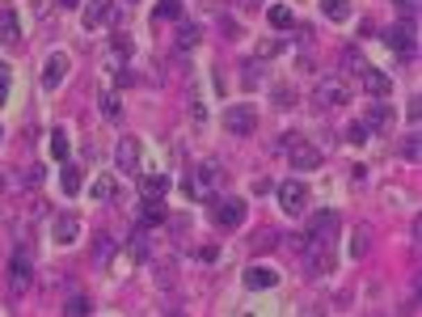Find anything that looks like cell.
Segmentation results:
<instances>
[{
    "mask_svg": "<svg viewBox=\"0 0 422 317\" xmlns=\"http://www.w3.org/2000/svg\"><path fill=\"white\" fill-rule=\"evenodd\" d=\"M321 161H326V156H321V148H316V144H308L304 136H292V140H287V165H292V170L312 174V170H321Z\"/></svg>",
    "mask_w": 422,
    "mask_h": 317,
    "instance_id": "cell-1",
    "label": "cell"
},
{
    "mask_svg": "<svg viewBox=\"0 0 422 317\" xmlns=\"http://www.w3.org/2000/svg\"><path fill=\"white\" fill-rule=\"evenodd\" d=\"M296 245H300V254H304V271H308V275H326V271L334 267V245L312 241V237H300Z\"/></svg>",
    "mask_w": 422,
    "mask_h": 317,
    "instance_id": "cell-2",
    "label": "cell"
},
{
    "mask_svg": "<svg viewBox=\"0 0 422 317\" xmlns=\"http://www.w3.org/2000/svg\"><path fill=\"white\" fill-rule=\"evenodd\" d=\"M414 38H418V26H414L410 17H401V22L389 30V47L397 51L401 64H414V60H418V42H414Z\"/></svg>",
    "mask_w": 422,
    "mask_h": 317,
    "instance_id": "cell-3",
    "label": "cell"
},
{
    "mask_svg": "<svg viewBox=\"0 0 422 317\" xmlns=\"http://www.w3.org/2000/svg\"><path fill=\"white\" fill-rule=\"evenodd\" d=\"M245 199H237V195H224V199H216L211 203V220H216L220 229H241L245 225Z\"/></svg>",
    "mask_w": 422,
    "mask_h": 317,
    "instance_id": "cell-4",
    "label": "cell"
},
{
    "mask_svg": "<svg viewBox=\"0 0 422 317\" xmlns=\"http://www.w3.org/2000/svg\"><path fill=\"white\" fill-rule=\"evenodd\" d=\"M30 284H34V262H30L26 250H17V254L9 258V292H13V296H26Z\"/></svg>",
    "mask_w": 422,
    "mask_h": 317,
    "instance_id": "cell-5",
    "label": "cell"
},
{
    "mask_svg": "<svg viewBox=\"0 0 422 317\" xmlns=\"http://www.w3.org/2000/svg\"><path fill=\"white\" fill-rule=\"evenodd\" d=\"M338 225H342V216L338 211H312V220H308V233L304 237H312V241H326V245H334V237H338Z\"/></svg>",
    "mask_w": 422,
    "mask_h": 317,
    "instance_id": "cell-6",
    "label": "cell"
},
{
    "mask_svg": "<svg viewBox=\"0 0 422 317\" xmlns=\"http://www.w3.org/2000/svg\"><path fill=\"white\" fill-rule=\"evenodd\" d=\"M279 207L287 211V216H300V211L308 207V186H304L300 178L283 182V186H279Z\"/></svg>",
    "mask_w": 422,
    "mask_h": 317,
    "instance_id": "cell-7",
    "label": "cell"
},
{
    "mask_svg": "<svg viewBox=\"0 0 422 317\" xmlns=\"http://www.w3.org/2000/svg\"><path fill=\"white\" fill-rule=\"evenodd\" d=\"M224 127L233 136H249L258 127V111L253 106H224Z\"/></svg>",
    "mask_w": 422,
    "mask_h": 317,
    "instance_id": "cell-8",
    "label": "cell"
},
{
    "mask_svg": "<svg viewBox=\"0 0 422 317\" xmlns=\"http://www.w3.org/2000/svg\"><path fill=\"white\" fill-rule=\"evenodd\" d=\"M115 165H119L123 174H135V170H140V140H135V136H123V140H119Z\"/></svg>",
    "mask_w": 422,
    "mask_h": 317,
    "instance_id": "cell-9",
    "label": "cell"
},
{
    "mask_svg": "<svg viewBox=\"0 0 422 317\" xmlns=\"http://www.w3.org/2000/svg\"><path fill=\"white\" fill-rule=\"evenodd\" d=\"M316 101H321V106H346L351 93H346V85L338 76H326L321 85H316Z\"/></svg>",
    "mask_w": 422,
    "mask_h": 317,
    "instance_id": "cell-10",
    "label": "cell"
},
{
    "mask_svg": "<svg viewBox=\"0 0 422 317\" xmlns=\"http://www.w3.org/2000/svg\"><path fill=\"white\" fill-rule=\"evenodd\" d=\"M17 38H22V17H17V9H13V5H0V42L13 47Z\"/></svg>",
    "mask_w": 422,
    "mask_h": 317,
    "instance_id": "cell-11",
    "label": "cell"
},
{
    "mask_svg": "<svg viewBox=\"0 0 422 317\" xmlns=\"http://www.w3.org/2000/svg\"><path fill=\"white\" fill-rule=\"evenodd\" d=\"M359 81H363V89H367V93L380 97V101L393 93V85H389V76H385L380 68H359Z\"/></svg>",
    "mask_w": 422,
    "mask_h": 317,
    "instance_id": "cell-12",
    "label": "cell"
},
{
    "mask_svg": "<svg viewBox=\"0 0 422 317\" xmlns=\"http://www.w3.org/2000/svg\"><path fill=\"white\" fill-rule=\"evenodd\" d=\"M51 237H56L60 245H72L81 237V220L72 216V211H64V216H56V225H51Z\"/></svg>",
    "mask_w": 422,
    "mask_h": 317,
    "instance_id": "cell-13",
    "label": "cell"
},
{
    "mask_svg": "<svg viewBox=\"0 0 422 317\" xmlns=\"http://www.w3.org/2000/svg\"><path fill=\"white\" fill-rule=\"evenodd\" d=\"M389 123H397L393 106H385L380 97H376L372 106H363V127H389Z\"/></svg>",
    "mask_w": 422,
    "mask_h": 317,
    "instance_id": "cell-14",
    "label": "cell"
},
{
    "mask_svg": "<svg viewBox=\"0 0 422 317\" xmlns=\"http://www.w3.org/2000/svg\"><path fill=\"white\" fill-rule=\"evenodd\" d=\"M64 76H68V56H64V51H56V56L47 60V68H42V85H47V89H56Z\"/></svg>",
    "mask_w": 422,
    "mask_h": 317,
    "instance_id": "cell-15",
    "label": "cell"
},
{
    "mask_svg": "<svg viewBox=\"0 0 422 317\" xmlns=\"http://www.w3.org/2000/svg\"><path fill=\"white\" fill-rule=\"evenodd\" d=\"M110 13H115L110 0H89V5H85V26L89 30L93 26H106V22H110Z\"/></svg>",
    "mask_w": 422,
    "mask_h": 317,
    "instance_id": "cell-16",
    "label": "cell"
},
{
    "mask_svg": "<svg viewBox=\"0 0 422 317\" xmlns=\"http://www.w3.org/2000/svg\"><path fill=\"white\" fill-rule=\"evenodd\" d=\"M275 284H279V275H275L271 267H249V271H245V288H253V292H258V288H275Z\"/></svg>",
    "mask_w": 422,
    "mask_h": 317,
    "instance_id": "cell-17",
    "label": "cell"
},
{
    "mask_svg": "<svg viewBox=\"0 0 422 317\" xmlns=\"http://www.w3.org/2000/svg\"><path fill=\"white\" fill-rule=\"evenodd\" d=\"M60 182H64V195H81V186H85V174H81V165L64 161V174H60Z\"/></svg>",
    "mask_w": 422,
    "mask_h": 317,
    "instance_id": "cell-18",
    "label": "cell"
},
{
    "mask_svg": "<svg viewBox=\"0 0 422 317\" xmlns=\"http://www.w3.org/2000/svg\"><path fill=\"white\" fill-rule=\"evenodd\" d=\"M152 22L161 26V22H182V0H161V5L152 9Z\"/></svg>",
    "mask_w": 422,
    "mask_h": 317,
    "instance_id": "cell-19",
    "label": "cell"
},
{
    "mask_svg": "<svg viewBox=\"0 0 422 317\" xmlns=\"http://www.w3.org/2000/svg\"><path fill=\"white\" fill-rule=\"evenodd\" d=\"M199 38H203V30H199L194 22H178V51H190V47H199Z\"/></svg>",
    "mask_w": 422,
    "mask_h": 317,
    "instance_id": "cell-20",
    "label": "cell"
},
{
    "mask_svg": "<svg viewBox=\"0 0 422 317\" xmlns=\"http://www.w3.org/2000/svg\"><path fill=\"white\" fill-rule=\"evenodd\" d=\"M397 152H401V161H418V152H422V140H418V131H405V136L397 140Z\"/></svg>",
    "mask_w": 422,
    "mask_h": 317,
    "instance_id": "cell-21",
    "label": "cell"
},
{
    "mask_svg": "<svg viewBox=\"0 0 422 317\" xmlns=\"http://www.w3.org/2000/svg\"><path fill=\"white\" fill-rule=\"evenodd\" d=\"M321 13L330 22H351V0H321Z\"/></svg>",
    "mask_w": 422,
    "mask_h": 317,
    "instance_id": "cell-22",
    "label": "cell"
},
{
    "mask_svg": "<svg viewBox=\"0 0 422 317\" xmlns=\"http://www.w3.org/2000/svg\"><path fill=\"white\" fill-rule=\"evenodd\" d=\"M169 216V211H165V199H148L144 195V225H161Z\"/></svg>",
    "mask_w": 422,
    "mask_h": 317,
    "instance_id": "cell-23",
    "label": "cell"
},
{
    "mask_svg": "<svg viewBox=\"0 0 422 317\" xmlns=\"http://www.w3.org/2000/svg\"><path fill=\"white\" fill-rule=\"evenodd\" d=\"M140 186H144V195H148V199H165V190H169V178H165V174H148Z\"/></svg>",
    "mask_w": 422,
    "mask_h": 317,
    "instance_id": "cell-24",
    "label": "cell"
},
{
    "mask_svg": "<svg viewBox=\"0 0 422 317\" xmlns=\"http://www.w3.org/2000/svg\"><path fill=\"white\" fill-rule=\"evenodd\" d=\"M68 152H72L68 131H64V127H56V131H51V156H56V161H68Z\"/></svg>",
    "mask_w": 422,
    "mask_h": 317,
    "instance_id": "cell-25",
    "label": "cell"
},
{
    "mask_svg": "<svg viewBox=\"0 0 422 317\" xmlns=\"http://www.w3.org/2000/svg\"><path fill=\"white\" fill-rule=\"evenodd\" d=\"M127 254H131V258H140V262L148 258V225H140V229L131 233V245H127Z\"/></svg>",
    "mask_w": 422,
    "mask_h": 317,
    "instance_id": "cell-26",
    "label": "cell"
},
{
    "mask_svg": "<svg viewBox=\"0 0 422 317\" xmlns=\"http://www.w3.org/2000/svg\"><path fill=\"white\" fill-rule=\"evenodd\" d=\"M93 199H97V203H110V199H115V178H106V174L93 178Z\"/></svg>",
    "mask_w": 422,
    "mask_h": 317,
    "instance_id": "cell-27",
    "label": "cell"
},
{
    "mask_svg": "<svg viewBox=\"0 0 422 317\" xmlns=\"http://www.w3.org/2000/svg\"><path fill=\"white\" fill-rule=\"evenodd\" d=\"M267 17H271V26H275V30H292V9H287V5H271V9H267Z\"/></svg>",
    "mask_w": 422,
    "mask_h": 317,
    "instance_id": "cell-28",
    "label": "cell"
},
{
    "mask_svg": "<svg viewBox=\"0 0 422 317\" xmlns=\"http://www.w3.org/2000/svg\"><path fill=\"white\" fill-rule=\"evenodd\" d=\"M85 313H89V300H85V296H72V300L64 304V317H85Z\"/></svg>",
    "mask_w": 422,
    "mask_h": 317,
    "instance_id": "cell-29",
    "label": "cell"
},
{
    "mask_svg": "<svg viewBox=\"0 0 422 317\" xmlns=\"http://www.w3.org/2000/svg\"><path fill=\"white\" fill-rule=\"evenodd\" d=\"M367 245H372V237H367V229H359V233H355V241H351V254H355V258H363V254H367Z\"/></svg>",
    "mask_w": 422,
    "mask_h": 317,
    "instance_id": "cell-30",
    "label": "cell"
},
{
    "mask_svg": "<svg viewBox=\"0 0 422 317\" xmlns=\"http://www.w3.org/2000/svg\"><path fill=\"white\" fill-rule=\"evenodd\" d=\"M342 68H346V72H359V68H367V64L359 60V51L351 47V51H342Z\"/></svg>",
    "mask_w": 422,
    "mask_h": 317,
    "instance_id": "cell-31",
    "label": "cell"
},
{
    "mask_svg": "<svg viewBox=\"0 0 422 317\" xmlns=\"http://www.w3.org/2000/svg\"><path fill=\"white\" fill-rule=\"evenodd\" d=\"M367 136H372V127H363V123H351V131H346L351 144H367Z\"/></svg>",
    "mask_w": 422,
    "mask_h": 317,
    "instance_id": "cell-32",
    "label": "cell"
},
{
    "mask_svg": "<svg viewBox=\"0 0 422 317\" xmlns=\"http://www.w3.org/2000/svg\"><path fill=\"white\" fill-rule=\"evenodd\" d=\"M101 111L110 115V119H119V97L115 93H101Z\"/></svg>",
    "mask_w": 422,
    "mask_h": 317,
    "instance_id": "cell-33",
    "label": "cell"
},
{
    "mask_svg": "<svg viewBox=\"0 0 422 317\" xmlns=\"http://www.w3.org/2000/svg\"><path fill=\"white\" fill-rule=\"evenodd\" d=\"M393 5H397V9H401V13H405L410 22L418 17V0H393Z\"/></svg>",
    "mask_w": 422,
    "mask_h": 317,
    "instance_id": "cell-34",
    "label": "cell"
},
{
    "mask_svg": "<svg viewBox=\"0 0 422 317\" xmlns=\"http://www.w3.org/2000/svg\"><path fill=\"white\" fill-rule=\"evenodd\" d=\"M0 101H9V64H0Z\"/></svg>",
    "mask_w": 422,
    "mask_h": 317,
    "instance_id": "cell-35",
    "label": "cell"
},
{
    "mask_svg": "<svg viewBox=\"0 0 422 317\" xmlns=\"http://www.w3.org/2000/svg\"><path fill=\"white\" fill-rule=\"evenodd\" d=\"M275 106H292V89L287 85H275Z\"/></svg>",
    "mask_w": 422,
    "mask_h": 317,
    "instance_id": "cell-36",
    "label": "cell"
},
{
    "mask_svg": "<svg viewBox=\"0 0 422 317\" xmlns=\"http://www.w3.org/2000/svg\"><path fill=\"white\" fill-rule=\"evenodd\" d=\"M115 51H123V56H131V38H127V34H123V30H119V34H115Z\"/></svg>",
    "mask_w": 422,
    "mask_h": 317,
    "instance_id": "cell-37",
    "label": "cell"
},
{
    "mask_svg": "<svg viewBox=\"0 0 422 317\" xmlns=\"http://www.w3.org/2000/svg\"><path fill=\"white\" fill-rule=\"evenodd\" d=\"M22 178H26V182H30V186H38V182H42V170H38V165H30V170H26V174H22Z\"/></svg>",
    "mask_w": 422,
    "mask_h": 317,
    "instance_id": "cell-38",
    "label": "cell"
},
{
    "mask_svg": "<svg viewBox=\"0 0 422 317\" xmlns=\"http://www.w3.org/2000/svg\"><path fill=\"white\" fill-rule=\"evenodd\" d=\"M241 5H245V9H262V0H241Z\"/></svg>",
    "mask_w": 422,
    "mask_h": 317,
    "instance_id": "cell-39",
    "label": "cell"
},
{
    "mask_svg": "<svg viewBox=\"0 0 422 317\" xmlns=\"http://www.w3.org/2000/svg\"><path fill=\"white\" fill-rule=\"evenodd\" d=\"M60 5H64V9H76V5H81V0H60Z\"/></svg>",
    "mask_w": 422,
    "mask_h": 317,
    "instance_id": "cell-40",
    "label": "cell"
},
{
    "mask_svg": "<svg viewBox=\"0 0 422 317\" xmlns=\"http://www.w3.org/2000/svg\"><path fill=\"white\" fill-rule=\"evenodd\" d=\"M131 5H135V0H131Z\"/></svg>",
    "mask_w": 422,
    "mask_h": 317,
    "instance_id": "cell-41",
    "label": "cell"
}]
</instances>
